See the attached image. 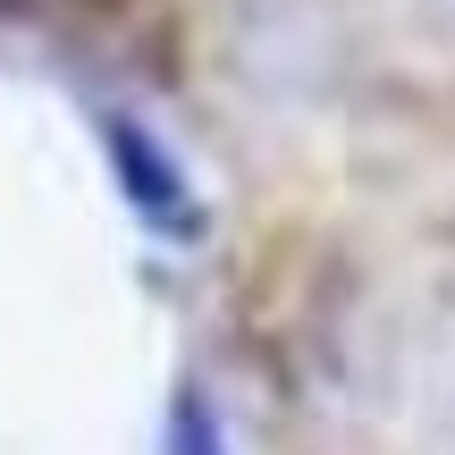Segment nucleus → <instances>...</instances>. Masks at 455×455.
<instances>
[{"instance_id":"obj_1","label":"nucleus","mask_w":455,"mask_h":455,"mask_svg":"<svg viewBox=\"0 0 455 455\" xmlns=\"http://www.w3.org/2000/svg\"><path fill=\"white\" fill-rule=\"evenodd\" d=\"M101 152H110V178H118V195H127V212L144 220L152 236H169V244L203 236V203H195V186H186L178 152L135 110H101Z\"/></svg>"},{"instance_id":"obj_2","label":"nucleus","mask_w":455,"mask_h":455,"mask_svg":"<svg viewBox=\"0 0 455 455\" xmlns=\"http://www.w3.org/2000/svg\"><path fill=\"white\" fill-rule=\"evenodd\" d=\"M169 455H228V439H220V422H212V405H203L195 388L169 405Z\"/></svg>"}]
</instances>
